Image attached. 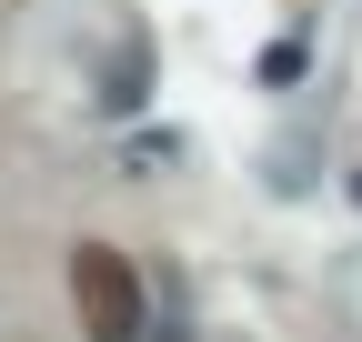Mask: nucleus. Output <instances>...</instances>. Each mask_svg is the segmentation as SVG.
<instances>
[{
  "instance_id": "obj_1",
  "label": "nucleus",
  "mask_w": 362,
  "mask_h": 342,
  "mask_svg": "<svg viewBox=\"0 0 362 342\" xmlns=\"http://www.w3.org/2000/svg\"><path fill=\"white\" fill-rule=\"evenodd\" d=\"M71 312H81V342H141L151 302H141L131 252H111V242H81L71 252Z\"/></svg>"
}]
</instances>
